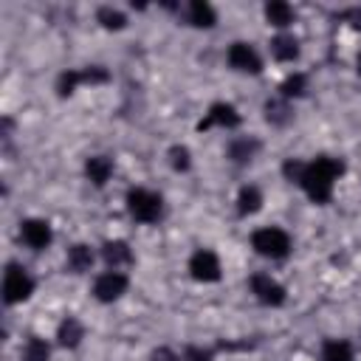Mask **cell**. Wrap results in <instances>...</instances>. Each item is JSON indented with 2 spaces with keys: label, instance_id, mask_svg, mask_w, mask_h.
Here are the masks:
<instances>
[{
  "label": "cell",
  "instance_id": "1",
  "mask_svg": "<svg viewBox=\"0 0 361 361\" xmlns=\"http://www.w3.org/2000/svg\"><path fill=\"white\" fill-rule=\"evenodd\" d=\"M341 169H344V166H341L338 158L319 155L316 161H310V164L305 166V175H302V180H299V186L307 192L310 200L327 203L330 195H333V183H336V178L341 175Z\"/></svg>",
  "mask_w": 361,
  "mask_h": 361
},
{
  "label": "cell",
  "instance_id": "2",
  "mask_svg": "<svg viewBox=\"0 0 361 361\" xmlns=\"http://www.w3.org/2000/svg\"><path fill=\"white\" fill-rule=\"evenodd\" d=\"M251 245L265 259H282L290 251V237L276 226H265V228H257L251 234Z\"/></svg>",
  "mask_w": 361,
  "mask_h": 361
},
{
  "label": "cell",
  "instance_id": "3",
  "mask_svg": "<svg viewBox=\"0 0 361 361\" xmlns=\"http://www.w3.org/2000/svg\"><path fill=\"white\" fill-rule=\"evenodd\" d=\"M127 212L138 223H155L164 212V200H161V195H155L149 189H130L127 192Z\"/></svg>",
  "mask_w": 361,
  "mask_h": 361
},
{
  "label": "cell",
  "instance_id": "4",
  "mask_svg": "<svg viewBox=\"0 0 361 361\" xmlns=\"http://www.w3.org/2000/svg\"><path fill=\"white\" fill-rule=\"evenodd\" d=\"M34 290V279L28 276V271L23 265H8L3 274V299L6 305H17L25 302Z\"/></svg>",
  "mask_w": 361,
  "mask_h": 361
},
{
  "label": "cell",
  "instance_id": "5",
  "mask_svg": "<svg viewBox=\"0 0 361 361\" xmlns=\"http://www.w3.org/2000/svg\"><path fill=\"white\" fill-rule=\"evenodd\" d=\"M189 271L197 282H217L220 279V259L209 248H197L189 259Z\"/></svg>",
  "mask_w": 361,
  "mask_h": 361
},
{
  "label": "cell",
  "instance_id": "6",
  "mask_svg": "<svg viewBox=\"0 0 361 361\" xmlns=\"http://www.w3.org/2000/svg\"><path fill=\"white\" fill-rule=\"evenodd\" d=\"M127 290V276L121 271H104L93 282V296L99 302H116Z\"/></svg>",
  "mask_w": 361,
  "mask_h": 361
},
{
  "label": "cell",
  "instance_id": "7",
  "mask_svg": "<svg viewBox=\"0 0 361 361\" xmlns=\"http://www.w3.org/2000/svg\"><path fill=\"white\" fill-rule=\"evenodd\" d=\"M251 293H254L262 305H271V307H276V305L285 302V288H282L276 279H271L268 274H254V276H251Z\"/></svg>",
  "mask_w": 361,
  "mask_h": 361
},
{
  "label": "cell",
  "instance_id": "8",
  "mask_svg": "<svg viewBox=\"0 0 361 361\" xmlns=\"http://www.w3.org/2000/svg\"><path fill=\"white\" fill-rule=\"evenodd\" d=\"M228 65L240 73H259L262 62H259V54L248 45V42H234L228 48Z\"/></svg>",
  "mask_w": 361,
  "mask_h": 361
},
{
  "label": "cell",
  "instance_id": "9",
  "mask_svg": "<svg viewBox=\"0 0 361 361\" xmlns=\"http://www.w3.org/2000/svg\"><path fill=\"white\" fill-rule=\"evenodd\" d=\"M20 237H23V243L28 245V248H34V251H42V248H48V243H51V226L45 223V220H37V217H31V220H23L20 223Z\"/></svg>",
  "mask_w": 361,
  "mask_h": 361
},
{
  "label": "cell",
  "instance_id": "10",
  "mask_svg": "<svg viewBox=\"0 0 361 361\" xmlns=\"http://www.w3.org/2000/svg\"><path fill=\"white\" fill-rule=\"evenodd\" d=\"M240 124V113L231 104H214L206 118L197 124V130H212V127H237Z\"/></svg>",
  "mask_w": 361,
  "mask_h": 361
},
{
  "label": "cell",
  "instance_id": "11",
  "mask_svg": "<svg viewBox=\"0 0 361 361\" xmlns=\"http://www.w3.org/2000/svg\"><path fill=\"white\" fill-rule=\"evenodd\" d=\"M102 257H104V262L110 265V271H118V268H124V265H130V262H133V251H130V245H127L124 240L104 243Z\"/></svg>",
  "mask_w": 361,
  "mask_h": 361
},
{
  "label": "cell",
  "instance_id": "12",
  "mask_svg": "<svg viewBox=\"0 0 361 361\" xmlns=\"http://www.w3.org/2000/svg\"><path fill=\"white\" fill-rule=\"evenodd\" d=\"M271 54H274V59H279V62H293V59L299 56V42H296V37H290V34H276V37L271 39Z\"/></svg>",
  "mask_w": 361,
  "mask_h": 361
},
{
  "label": "cell",
  "instance_id": "13",
  "mask_svg": "<svg viewBox=\"0 0 361 361\" xmlns=\"http://www.w3.org/2000/svg\"><path fill=\"white\" fill-rule=\"evenodd\" d=\"M186 14H189V23L197 25V28H212V25L217 23L214 8H212L209 3H203V0H192L189 8H186Z\"/></svg>",
  "mask_w": 361,
  "mask_h": 361
},
{
  "label": "cell",
  "instance_id": "14",
  "mask_svg": "<svg viewBox=\"0 0 361 361\" xmlns=\"http://www.w3.org/2000/svg\"><path fill=\"white\" fill-rule=\"evenodd\" d=\"M85 172H87V178H90L96 186H104V183H107V178L113 175V161H110V158H104V155H93V158H87Z\"/></svg>",
  "mask_w": 361,
  "mask_h": 361
},
{
  "label": "cell",
  "instance_id": "15",
  "mask_svg": "<svg viewBox=\"0 0 361 361\" xmlns=\"http://www.w3.org/2000/svg\"><path fill=\"white\" fill-rule=\"evenodd\" d=\"M56 338H59V344H65V347H76V344L85 338V327H82V322H79L76 316H68V319L59 324Z\"/></svg>",
  "mask_w": 361,
  "mask_h": 361
},
{
  "label": "cell",
  "instance_id": "16",
  "mask_svg": "<svg viewBox=\"0 0 361 361\" xmlns=\"http://www.w3.org/2000/svg\"><path fill=\"white\" fill-rule=\"evenodd\" d=\"M322 361H353V347L344 338H327L322 344Z\"/></svg>",
  "mask_w": 361,
  "mask_h": 361
},
{
  "label": "cell",
  "instance_id": "17",
  "mask_svg": "<svg viewBox=\"0 0 361 361\" xmlns=\"http://www.w3.org/2000/svg\"><path fill=\"white\" fill-rule=\"evenodd\" d=\"M265 17H268L271 25L285 28V25L293 23V8H290L288 3H282V0H271V3L265 6Z\"/></svg>",
  "mask_w": 361,
  "mask_h": 361
},
{
  "label": "cell",
  "instance_id": "18",
  "mask_svg": "<svg viewBox=\"0 0 361 361\" xmlns=\"http://www.w3.org/2000/svg\"><path fill=\"white\" fill-rule=\"evenodd\" d=\"M259 206H262L259 189L257 186H243L240 195H237V212L240 214H254V212H259Z\"/></svg>",
  "mask_w": 361,
  "mask_h": 361
},
{
  "label": "cell",
  "instance_id": "19",
  "mask_svg": "<svg viewBox=\"0 0 361 361\" xmlns=\"http://www.w3.org/2000/svg\"><path fill=\"white\" fill-rule=\"evenodd\" d=\"M93 265V251L87 248V245H73L71 251H68V268L73 271V274H82V271H87Z\"/></svg>",
  "mask_w": 361,
  "mask_h": 361
},
{
  "label": "cell",
  "instance_id": "20",
  "mask_svg": "<svg viewBox=\"0 0 361 361\" xmlns=\"http://www.w3.org/2000/svg\"><path fill=\"white\" fill-rule=\"evenodd\" d=\"M48 355H51L48 344L42 338H37V336L28 338L25 347H23V361H48Z\"/></svg>",
  "mask_w": 361,
  "mask_h": 361
},
{
  "label": "cell",
  "instance_id": "21",
  "mask_svg": "<svg viewBox=\"0 0 361 361\" xmlns=\"http://www.w3.org/2000/svg\"><path fill=\"white\" fill-rule=\"evenodd\" d=\"M99 23L104 25V28H124V14L121 11H116V8H110V6H104V8H99Z\"/></svg>",
  "mask_w": 361,
  "mask_h": 361
},
{
  "label": "cell",
  "instance_id": "22",
  "mask_svg": "<svg viewBox=\"0 0 361 361\" xmlns=\"http://www.w3.org/2000/svg\"><path fill=\"white\" fill-rule=\"evenodd\" d=\"M254 149H257V141H234L228 152H231L234 161H248L254 155Z\"/></svg>",
  "mask_w": 361,
  "mask_h": 361
},
{
  "label": "cell",
  "instance_id": "23",
  "mask_svg": "<svg viewBox=\"0 0 361 361\" xmlns=\"http://www.w3.org/2000/svg\"><path fill=\"white\" fill-rule=\"evenodd\" d=\"M305 85H307L305 76H302V73H293V76L285 79L282 93H285V96H302V93H305Z\"/></svg>",
  "mask_w": 361,
  "mask_h": 361
},
{
  "label": "cell",
  "instance_id": "24",
  "mask_svg": "<svg viewBox=\"0 0 361 361\" xmlns=\"http://www.w3.org/2000/svg\"><path fill=\"white\" fill-rule=\"evenodd\" d=\"M169 158H172V166L175 169H189V149L186 147H172L169 149Z\"/></svg>",
  "mask_w": 361,
  "mask_h": 361
},
{
  "label": "cell",
  "instance_id": "25",
  "mask_svg": "<svg viewBox=\"0 0 361 361\" xmlns=\"http://www.w3.org/2000/svg\"><path fill=\"white\" fill-rule=\"evenodd\" d=\"M180 361H209V355L203 350H186V355Z\"/></svg>",
  "mask_w": 361,
  "mask_h": 361
},
{
  "label": "cell",
  "instance_id": "26",
  "mask_svg": "<svg viewBox=\"0 0 361 361\" xmlns=\"http://www.w3.org/2000/svg\"><path fill=\"white\" fill-rule=\"evenodd\" d=\"M152 361H178V358H175L169 350H155V353H152Z\"/></svg>",
  "mask_w": 361,
  "mask_h": 361
},
{
  "label": "cell",
  "instance_id": "27",
  "mask_svg": "<svg viewBox=\"0 0 361 361\" xmlns=\"http://www.w3.org/2000/svg\"><path fill=\"white\" fill-rule=\"evenodd\" d=\"M358 73H361V54H358Z\"/></svg>",
  "mask_w": 361,
  "mask_h": 361
}]
</instances>
